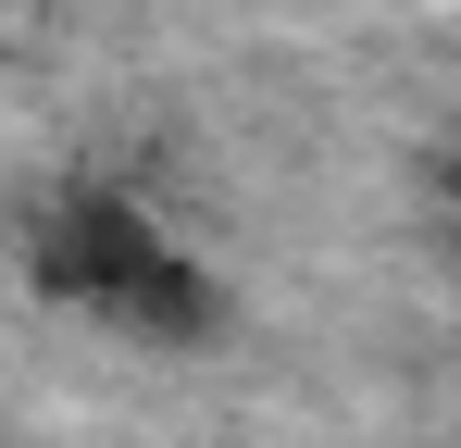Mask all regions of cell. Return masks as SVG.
<instances>
[{
  "label": "cell",
  "mask_w": 461,
  "mask_h": 448,
  "mask_svg": "<svg viewBox=\"0 0 461 448\" xmlns=\"http://www.w3.org/2000/svg\"><path fill=\"white\" fill-rule=\"evenodd\" d=\"M38 287L63 299V311H100V324L150 336V349L225 336V287H212L125 187H76V200L38 212Z\"/></svg>",
  "instance_id": "obj_1"
},
{
  "label": "cell",
  "mask_w": 461,
  "mask_h": 448,
  "mask_svg": "<svg viewBox=\"0 0 461 448\" xmlns=\"http://www.w3.org/2000/svg\"><path fill=\"white\" fill-rule=\"evenodd\" d=\"M437 200H449V212H461V149H449V162H437Z\"/></svg>",
  "instance_id": "obj_2"
},
{
  "label": "cell",
  "mask_w": 461,
  "mask_h": 448,
  "mask_svg": "<svg viewBox=\"0 0 461 448\" xmlns=\"http://www.w3.org/2000/svg\"><path fill=\"white\" fill-rule=\"evenodd\" d=\"M13 25H25V13H13V0H0V50H13Z\"/></svg>",
  "instance_id": "obj_3"
}]
</instances>
